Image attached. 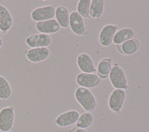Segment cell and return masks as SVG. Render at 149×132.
<instances>
[{
    "label": "cell",
    "mask_w": 149,
    "mask_h": 132,
    "mask_svg": "<svg viewBox=\"0 0 149 132\" xmlns=\"http://www.w3.org/2000/svg\"><path fill=\"white\" fill-rule=\"evenodd\" d=\"M76 101L87 112H91L96 107V99L93 92L84 87H78L74 92Z\"/></svg>",
    "instance_id": "obj_1"
},
{
    "label": "cell",
    "mask_w": 149,
    "mask_h": 132,
    "mask_svg": "<svg viewBox=\"0 0 149 132\" xmlns=\"http://www.w3.org/2000/svg\"><path fill=\"white\" fill-rule=\"evenodd\" d=\"M15 121V109L12 106H5L0 110V131L8 132L13 127Z\"/></svg>",
    "instance_id": "obj_2"
},
{
    "label": "cell",
    "mask_w": 149,
    "mask_h": 132,
    "mask_svg": "<svg viewBox=\"0 0 149 132\" xmlns=\"http://www.w3.org/2000/svg\"><path fill=\"white\" fill-rule=\"evenodd\" d=\"M109 78L112 86L115 89L124 90L127 87V82L124 71L117 65L112 67L109 74Z\"/></svg>",
    "instance_id": "obj_3"
},
{
    "label": "cell",
    "mask_w": 149,
    "mask_h": 132,
    "mask_svg": "<svg viewBox=\"0 0 149 132\" xmlns=\"http://www.w3.org/2000/svg\"><path fill=\"white\" fill-rule=\"evenodd\" d=\"M55 8L54 5H49L38 7L33 9L31 13L33 20L38 22L53 19L55 16Z\"/></svg>",
    "instance_id": "obj_4"
},
{
    "label": "cell",
    "mask_w": 149,
    "mask_h": 132,
    "mask_svg": "<svg viewBox=\"0 0 149 132\" xmlns=\"http://www.w3.org/2000/svg\"><path fill=\"white\" fill-rule=\"evenodd\" d=\"M26 44L31 48L47 47L52 42V38L49 34L37 33L28 36L26 40Z\"/></svg>",
    "instance_id": "obj_5"
},
{
    "label": "cell",
    "mask_w": 149,
    "mask_h": 132,
    "mask_svg": "<svg viewBox=\"0 0 149 132\" xmlns=\"http://www.w3.org/2000/svg\"><path fill=\"white\" fill-rule=\"evenodd\" d=\"M126 98V92L122 89H115L108 99V106L111 110L119 112L122 108Z\"/></svg>",
    "instance_id": "obj_6"
},
{
    "label": "cell",
    "mask_w": 149,
    "mask_h": 132,
    "mask_svg": "<svg viewBox=\"0 0 149 132\" xmlns=\"http://www.w3.org/2000/svg\"><path fill=\"white\" fill-rule=\"evenodd\" d=\"M80 115L76 110H69L59 115L55 119V124L61 127H66L77 123Z\"/></svg>",
    "instance_id": "obj_7"
},
{
    "label": "cell",
    "mask_w": 149,
    "mask_h": 132,
    "mask_svg": "<svg viewBox=\"0 0 149 132\" xmlns=\"http://www.w3.org/2000/svg\"><path fill=\"white\" fill-rule=\"evenodd\" d=\"M76 81L80 87L90 88H94L99 84L100 78L94 73H80L77 75Z\"/></svg>",
    "instance_id": "obj_8"
},
{
    "label": "cell",
    "mask_w": 149,
    "mask_h": 132,
    "mask_svg": "<svg viewBox=\"0 0 149 132\" xmlns=\"http://www.w3.org/2000/svg\"><path fill=\"white\" fill-rule=\"evenodd\" d=\"M69 27L73 33L77 35L86 34V26L83 18L77 11H73L69 15Z\"/></svg>",
    "instance_id": "obj_9"
},
{
    "label": "cell",
    "mask_w": 149,
    "mask_h": 132,
    "mask_svg": "<svg viewBox=\"0 0 149 132\" xmlns=\"http://www.w3.org/2000/svg\"><path fill=\"white\" fill-rule=\"evenodd\" d=\"M50 54V51L47 47L30 48L26 51L27 59L33 63H38L47 59Z\"/></svg>",
    "instance_id": "obj_10"
},
{
    "label": "cell",
    "mask_w": 149,
    "mask_h": 132,
    "mask_svg": "<svg viewBox=\"0 0 149 132\" xmlns=\"http://www.w3.org/2000/svg\"><path fill=\"white\" fill-rule=\"evenodd\" d=\"M116 30L117 27L113 24H107L102 28L99 34V41L102 46L108 47L112 44Z\"/></svg>",
    "instance_id": "obj_11"
},
{
    "label": "cell",
    "mask_w": 149,
    "mask_h": 132,
    "mask_svg": "<svg viewBox=\"0 0 149 132\" xmlns=\"http://www.w3.org/2000/svg\"><path fill=\"white\" fill-rule=\"evenodd\" d=\"M35 27L40 33L47 34L57 33L61 28L56 19H54L36 22Z\"/></svg>",
    "instance_id": "obj_12"
},
{
    "label": "cell",
    "mask_w": 149,
    "mask_h": 132,
    "mask_svg": "<svg viewBox=\"0 0 149 132\" xmlns=\"http://www.w3.org/2000/svg\"><path fill=\"white\" fill-rule=\"evenodd\" d=\"M77 65L83 73H92L95 72V67L90 56L86 53H82L77 58Z\"/></svg>",
    "instance_id": "obj_13"
},
{
    "label": "cell",
    "mask_w": 149,
    "mask_h": 132,
    "mask_svg": "<svg viewBox=\"0 0 149 132\" xmlns=\"http://www.w3.org/2000/svg\"><path fill=\"white\" fill-rule=\"evenodd\" d=\"M13 19L8 9L0 4V31L6 33L12 27Z\"/></svg>",
    "instance_id": "obj_14"
},
{
    "label": "cell",
    "mask_w": 149,
    "mask_h": 132,
    "mask_svg": "<svg viewBox=\"0 0 149 132\" xmlns=\"http://www.w3.org/2000/svg\"><path fill=\"white\" fill-rule=\"evenodd\" d=\"M69 13L64 6H59L55 9V16L61 27L67 28L69 26Z\"/></svg>",
    "instance_id": "obj_15"
},
{
    "label": "cell",
    "mask_w": 149,
    "mask_h": 132,
    "mask_svg": "<svg viewBox=\"0 0 149 132\" xmlns=\"http://www.w3.org/2000/svg\"><path fill=\"white\" fill-rule=\"evenodd\" d=\"M134 35V33L132 29L127 27L123 28L116 32L113 38V42L119 45L127 40L133 38Z\"/></svg>",
    "instance_id": "obj_16"
},
{
    "label": "cell",
    "mask_w": 149,
    "mask_h": 132,
    "mask_svg": "<svg viewBox=\"0 0 149 132\" xmlns=\"http://www.w3.org/2000/svg\"><path fill=\"white\" fill-rule=\"evenodd\" d=\"M139 42L135 38H132L123 42L120 45L122 53L130 55L135 53L139 49Z\"/></svg>",
    "instance_id": "obj_17"
},
{
    "label": "cell",
    "mask_w": 149,
    "mask_h": 132,
    "mask_svg": "<svg viewBox=\"0 0 149 132\" xmlns=\"http://www.w3.org/2000/svg\"><path fill=\"white\" fill-rule=\"evenodd\" d=\"M104 1L103 0H92L90 8V16L94 19L99 18L104 12Z\"/></svg>",
    "instance_id": "obj_18"
},
{
    "label": "cell",
    "mask_w": 149,
    "mask_h": 132,
    "mask_svg": "<svg viewBox=\"0 0 149 132\" xmlns=\"http://www.w3.org/2000/svg\"><path fill=\"white\" fill-rule=\"evenodd\" d=\"M112 67V62L110 59H102L97 66V72L99 77L105 79L109 75Z\"/></svg>",
    "instance_id": "obj_19"
},
{
    "label": "cell",
    "mask_w": 149,
    "mask_h": 132,
    "mask_svg": "<svg viewBox=\"0 0 149 132\" xmlns=\"http://www.w3.org/2000/svg\"><path fill=\"white\" fill-rule=\"evenodd\" d=\"M12 94V88L8 81L0 75V99L2 101L9 98Z\"/></svg>",
    "instance_id": "obj_20"
},
{
    "label": "cell",
    "mask_w": 149,
    "mask_h": 132,
    "mask_svg": "<svg viewBox=\"0 0 149 132\" xmlns=\"http://www.w3.org/2000/svg\"><path fill=\"white\" fill-rule=\"evenodd\" d=\"M94 120L91 113L86 112L81 114L77 122V126L80 129H85L88 128L93 123Z\"/></svg>",
    "instance_id": "obj_21"
},
{
    "label": "cell",
    "mask_w": 149,
    "mask_h": 132,
    "mask_svg": "<svg viewBox=\"0 0 149 132\" xmlns=\"http://www.w3.org/2000/svg\"><path fill=\"white\" fill-rule=\"evenodd\" d=\"M91 0H80L77 6V12L83 18H88L90 16V8Z\"/></svg>",
    "instance_id": "obj_22"
},
{
    "label": "cell",
    "mask_w": 149,
    "mask_h": 132,
    "mask_svg": "<svg viewBox=\"0 0 149 132\" xmlns=\"http://www.w3.org/2000/svg\"><path fill=\"white\" fill-rule=\"evenodd\" d=\"M74 132H87L84 129H76Z\"/></svg>",
    "instance_id": "obj_23"
},
{
    "label": "cell",
    "mask_w": 149,
    "mask_h": 132,
    "mask_svg": "<svg viewBox=\"0 0 149 132\" xmlns=\"http://www.w3.org/2000/svg\"><path fill=\"white\" fill-rule=\"evenodd\" d=\"M2 44H3V41H2V39L0 37V48H1L2 45Z\"/></svg>",
    "instance_id": "obj_24"
},
{
    "label": "cell",
    "mask_w": 149,
    "mask_h": 132,
    "mask_svg": "<svg viewBox=\"0 0 149 132\" xmlns=\"http://www.w3.org/2000/svg\"><path fill=\"white\" fill-rule=\"evenodd\" d=\"M8 132H11V131H8Z\"/></svg>",
    "instance_id": "obj_25"
},
{
    "label": "cell",
    "mask_w": 149,
    "mask_h": 132,
    "mask_svg": "<svg viewBox=\"0 0 149 132\" xmlns=\"http://www.w3.org/2000/svg\"></svg>",
    "instance_id": "obj_26"
}]
</instances>
